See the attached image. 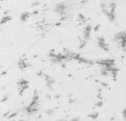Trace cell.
<instances>
[{
    "label": "cell",
    "instance_id": "6da1fadb",
    "mask_svg": "<svg viewBox=\"0 0 126 121\" xmlns=\"http://www.w3.org/2000/svg\"><path fill=\"white\" fill-rule=\"evenodd\" d=\"M42 75L44 76V81L46 82V84H47V86L48 89H49L50 90H52L53 88H52V86L53 84L55 83V79L48 75H46V74H43Z\"/></svg>",
    "mask_w": 126,
    "mask_h": 121
},
{
    "label": "cell",
    "instance_id": "7a4b0ae2",
    "mask_svg": "<svg viewBox=\"0 0 126 121\" xmlns=\"http://www.w3.org/2000/svg\"><path fill=\"white\" fill-rule=\"evenodd\" d=\"M95 64L100 65V66H106L108 64L112 65V66H115V60L113 58H106V59H102V60H98L97 61H95Z\"/></svg>",
    "mask_w": 126,
    "mask_h": 121
},
{
    "label": "cell",
    "instance_id": "3957f363",
    "mask_svg": "<svg viewBox=\"0 0 126 121\" xmlns=\"http://www.w3.org/2000/svg\"><path fill=\"white\" fill-rule=\"evenodd\" d=\"M97 44H98V46L103 50L108 52L109 50V47L107 44H106V40H105V38L103 37V36H100V37H98L97 38Z\"/></svg>",
    "mask_w": 126,
    "mask_h": 121
},
{
    "label": "cell",
    "instance_id": "277c9868",
    "mask_svg": "<svg viewBox=\"0 0 126 121\" xmlns=\"http://www.w3.org/2000/svg\"><path fill=\"white\" fill-rule=\"evenodd\" d=\"M66 5L63 2L57 4L54 7V11L58 14H60L61 13H62L63 11H66Z\"/></svg>",
    "mask_w": 126,
    "mask_h": 121
},
{
    "label": "cell",
    "instance_id": "5b68a950",
    "mask_svg": "<svg viewBox=\"0 0 126 121\" xmlns=\"http://www.w3.org/2000/svg\"><path fill=\"white\" fill-rule=\"evenodd\" d=\"M126 37V31H123V32H120L118 33H117L114 36V38H113V41L119 43V41L123 38Z\"/></svg>",
    "mask_w": 126,
    "mask_h": 121
},
{
    "label": "cell",
    "instance_id": "8992f818",
    "mask_svg": "<svg viewBox=\"0 0 126 121\" xmlns=\"http://www.w3.org/2000/svg\"><path fill=\"white\" fill-rule=\"evenodd\" d=\"M120 71V69L116 67H113L111 72V75H112V78L114 81H117V76H118V72Z\"/></svg>",
    "mask_w": 126,
    "mask_h": 121
},
{
    "label": "cell",
    "instance_id": "52a82bcc",
    "mask_svg": "<svg viewBox=\"0 0 126 121\" xmlns=\"http://www.w3.org/2000/svg\"><path fill=\"white\" fill-rule=\"evenodd\" d=\"M30 13L28 12H25V13H22L20 16V20L21 22L24 23L27 21V19L30 18Z\"/></svg>",
    "mask_w": 126,
    "mask_h": 121
},
{
    "label": "cell",
    "instance_id": "ba28073f",
    "mask_svg": "<svg viewBox=\"0 0 126 121\" xmlns=\"http://www.w3.org/2000/svg\"><path fill=\"white\" fill-rule=\"evenodd\" d=\"M12 20V17L9 15H5L4 17H2V18L0 21V24H4L6 23H7L8 21Z\"/></svg>",
    "mask_w": 126,
    "mask_h": 121
},
{
    "label": "cell",
    "instance_id": "9c48e42d",
    "mask_svg": "<svg viewBox=\"0 0 126 121\" xmlns=\"http://www.w3.org/2000/svg\"><path fill=\"white\" fill-rule=\"evenodd\" d=\"M25 84H29V81L27 80H25L24 78H21L19 79V81L17 82V85L19 86H22V85H25Z\"/></svg>",
    "mask_w": 126,
    "mask_h": 121
},
{
    "label": "cell",
    "instance_id": "30bf717a",
    "mask_svg": "<svg viewBox=\"0 0 126 121\" xmlns=\"http://www.w3.org/2000/svg\"><path fill=\"white\" fill-rule=\"evenodd\" d=\"M90 34H91V33H90V32H88V31H86V30H84V32H83V37H84V40L88 41V40L89 39V38H90Z\"/></svg>",
    "mask_w": 126,
    "mask_h": 121
},
{
    "label": "cell",
    "instance_id": "8fae6325",
    "mask_svg": "<svg viewBox=\"0 0 126 121\" xmlns=\"http://www.w3.org/2000/svg\"><path fill=\"white\" fill-rule=\"evenodd\" d=\"M98 116H99V112H94V113H92V114H89V115H88L89 118H91L93 119V120L97 119V118H98Z\"/></svg>",
    "mask_w": 126,
    "mask_h": 121
},
{
    "label": "cell",
    "instance_id": "7c38bea8",
    "mask_svg": "<svg viewBox=\"0 0 126 121\" xmlns=\"http://www.w3.org/2000/svg\"><path fill=\"white\" fill-rule=\"evenodd\" d=\"M78 17H79V21H81L83 23H85L87 21V18L82 13H79L78 14Z\"/></svg>",
    "mask_w": 126,
    "mask_h": 121
},
{
    "label": "cell",
    "instance_id": "4fadbf2b",
    "mask_svg": "<svg viewBox=\"0 0 126 121\" xmlns=\"http://www.w3.org/2000/svg\"><path fill=\"white\" fill-rule=\"evenodd\" d=\"M100 75H101V76H103V77H107L108 75H109V72H108L106 69L103 68V69L100 71Z\"/></svg>",
    "mask_w": 126,
    "mask_h": 121
},
{
    "label": "cell",
    "instance_id": "5bb4252c",
    "mask_svg": "<svg viewBox=\"0 0 126 121\" xmlns=\"http://www.w3.org/2000/svg\"><path fill=\"white\" fill-rule=\"evenodd\" d=\"M55 112V110L53 109H49L46 111V115H49V116H52Z\"/></svg>",
    "mask_w": 126,
    "mask_h": 121
},
{
    "label": "cell",
    "instance_id": "9a60e30c",
    "mask_svg": "<svg viewBox=\"0 0 126 121\" xmlns=\"http://www.w3.org/2000/svg\"><path fill=\"white\" fill-rule=\"evenodd\" d=\"M86 43H87L86 40H84L83 41H80V46H79V49H83L86 47Z\"/></svg>",
    "mask_w": 126,
    "mask_h": 121
},
{
    "label": "cell",
    "instance_id": "2e32d148",
    "mask_svg": "<svg viewBox=\"0 0 126 121\" xmlns=\"http://www.w3.org/2000/svg\"><path fill=\"white\" fill-rule=\"evenodd\" d=\"M17 115H18V112H13V113H11L10 115L9 114V115L7 116V118H8V119H13L15 117H16Z\"/></svg>",
    "mask_w": 126,
    "mask_h": 121
},
{
    "label": "cell",
    "instance_id": "e0dca14e",
    "mask_svg": "<svg viewBox=\"0 0 126 121\" xmlns=\"http://www.w3.org/2000/svg\"><path fill=\"white\" fill-rule=\"evenodd\" d=\"M85 30H86V31H88V32H92V25H90V24H88L87 26H86V27H85Z\"/></svg>",
    "mask_w": 126,
    "mask_h": 121
},
{
    "label": "cell",
    "instance_id": "ac0fdd59",
    "mask_svg": "<svg viewBox=\"0 0 126 121\" xmlns=\"http://www.w3.org/2000/svg\"><path fill=\"white\" fill-rule=\"evenodd\" d=\"M100 27H101L100 24H97V25L94 26V27L93 28V30H94V32H97V31L99 30V29L100 28Z\"/></svg>",
    "mask_w": 126,
    "mask_h": 121
},
{
    "label": "cell",
    "instance_id": "d6986e66",
    "mask_svg": "<svg viewBox=\"0 0 126 121\" xmlns=\"http://www.w3.org/2000/svg\"><path fill=\"white\" fill-rule=\"evenodd\" d=\"M103 105V102L102 101H99L98 103H97L95 104V106H97V107H101Z\"/></svg>",
    "mask_w": 126,
    "mask_h": 121
},
{
    "label": "cell",
    "instance_id": "ffe728a7",
    "mask_svg": "<svg viewBox=\"0 0 126 121\" xmlns=\"http://www.w3.org/2000/svg\"><path fill=\"white\" fill-rule=\"evenodd\" d=\"M95 64V61H94L93 60H88V63L87 64L90 65V66H93Z\"/></svg>",
    "mask_w": 126,
    "mask_h": 121
},
{
    "label": "cell",
    "instance_id": "44dd1931",
    "mask_svg": "<svg viewBox=\"0 0 126 121\" xmlns=\"http://www.w3.org/2000/svg\"><path fill=\"white\" fill-rule=\"evenodd\" d=\"M38 4H39V2L37 1H33V2L31 4V6H32V7H35V6L38 5Z\"/></svg>",
    "mask_w": 126,
    "mask_h": 121
},
{
    "label": "cell",
    "instance_id": "7402d4cb",
    "mask_svg": "<svg viewBox=\"0 0 126 121\" xmlns=\"http://www.w3.org/2000/svg\"><path fill=\"white\" fill-rule=\"evenodd\" d=\"M107 7L106 3H105V2H101L100 3V8H104V7Z\"/></svg>",
    "mask_w": 126,
    "mask_h": 121
},
{
    "label": "cell",
    "instance_id": "603a6c76",
    "mask_svg": "<svg viewBox=\"0 0 126 121\" xmlns=\"http://www.w3.org/2000/svg\"><path fill=\"white\" fill-rule=\"evenodd\" d=\"M123 116L124 118V119H126V108H124L123 111Z\"/></svg>",
    "mask_w": 126,
    "mask_h": 121
},
{
    "label": "cell",
    "instance_id": "cb8c5ba5",
    "mask_svg": "<svg viewBox=\"0 0 126 121\" xmlns=\"http://www.w3.org/2000/svg\"><path fill=\"white\" fill-rule=\"evenodd\" d=\"M43 75V71L42 70H40V71H38L37 73H36V75L37 76H41V75Z\"/></svg>",
    "mask_w": 126,
    "mask_h": 121
},
{
    "label": "cell",
    "instance_id": "d4e9b609",
    "mask_svg": "<svg viewBox=\"0 0 126 121\" xmlns=\"http://www.w3.org/2000/svg\"><path fill=\"white\" fill-rule=\"evenodd\" d=\"M100 84H102V86H104V87H108V86H109V84H106V83L101 82Z\"/></svg>",
    "mask_w": 126,
    "mask_h": 121
},
{
    "label": "cell",
    "instance_id": "484cf974",
    "mask_svg": "<svg viewBox=\"0 0 126 121\" xmlns=\"http://www.w3.org/2000/svg\"><path fill=\"white\" fill-rule=\"evenodd\" d=\"M8 98H9V96H7H7H5V97L4 98V99H2L1 101V102H4V101H7V100H8Z\"/></svg>",
    "mask_w": 126,
    "mask_h": 121
},
{
    "label": "cell",
    "instance_id": "4316f807",
    "mask_svg": "<svg viewBox=\"0 0 126 121\" xmlns=\"http://www.w3.org/2000/svg\"><path fill=\"white\" fill-rule=\"evenodd\" d=\"M9 114H10V112H5V113L2 115V117H3V118H6V117H7V116L9 115Z\"/></svg>",
    "mask_w": 126,
    "mask_h": 121
},
{
    "label": "cell",
    "instance_id": "83f0119b",
    "mask_svg": "<svg viewBox=\"0 0 126 121\" xmlns=\"http://www.w3.org/2000/svg\"><path fill=\"white\" fill-rule=\"evenodd\" d=\"M38 13H39V12L38 10H35V11H33L32 13V15H36V14H38Z\"/></svg>",
    "mask_w": 126,
    "mask_h": 121
},
{
    "label": "cell",
    "instance_id": "f1b7e54d",
    "mask_svg": "<svg viewBox=\"0 0 126 121\" xmlns=\"http://www.w3.org/2000/svg\"><path fill=\"white\" fill-rule=\"evenodd\" d=\"M6 73H7V71H4V72H1V73H0V77H1V76H3V75H6Z\"/></svg>",
    "mask_w": 126,
    "mask_h": 121
},
{
    "label": "cell",
    "instance_id": "f546056e",
    "mask_svg": "<svg viewBox=\"0 0 126 121\" xmlns=\"http://www.w3.org/2000/svg\"><path fill=\"white\" fill-rule=\"evenodd\" d=\"M97 98H98L102 99V93H101V92H100V93H98V95H97Z\"/></svg>",
    "mask_w": 126,
    "mask_h": 121
},
{
    "label": "cell",
    "instance_id": "4dcf8cb0",
    "mask_svg": "<svg viewBox=\"0 0 126 121\" xmlns=\"http://www.w3.org/2000/svg\"><path fill=\"white\" fill-rule=\"evenodd\" d=\"M97 92H98V93L102 92V89H101V88H98V89H97Z\"/></svg>",
    "mask_w": 126,
    "mask_h": 121
},
{
    "label": "cell",
    "instance_id": "1f68e13d",
    "mask_svg": "<svg viewBox=\"0 0 126 121\" xmlns=\"http://www.w3.org/2000/svg\"><path fill=\"white\" fill-rule=\"evenodd\" d=\"M46 98H47V99H51V96L49 95H46Z\"/></svg>",
    "mask_w": 126,
    "mask_h": 121
},
{
    "label": "cell",
    "instance_id": "d6a6232c",
    "mask_svg": "<svg viewBox=\"0 0 126 121\" xmlns=\"http://www.w3.org/2000/svg\"><path fill=\"white\" fill-rule=\"evenodd\" d=\"M55 98H60V95H55Z\"/></svg>",
    "mask_w": 126,
    "mask_h": 121
},
{
    "label": "cell",
    "instance_id": "836d02e7",
    "mask_svg": "<svg viewBox=\"0 0 126 121\" xmlns=\"http://www.w3.org/2000/svg\"><path fill=\"white\" fill-rule=\"evenodd\" d=\"M8 13H9V11H4V15H7Z\"/></svg>",
    "mask_w": 126,
    "mask_h": 121
},
{
    "label": "cell",
    "instance_id": "e575fe53",
    "mask_svg": "<svg viewBox=\"0 0 126 121\" xmlns=\"http://www.w3.org/2000/svg\"><path fill=\"white\" fill-rule=\"evenodd\" d=\"M80 120V118H73L72 119V121H79Z\"/></svg>",
    "mask_w": 126,
    "mask_h": 121
},
{
    "label": "cell",
    "instance_id": "d590c367",
    "mask_svg": "<svg viewBox=\"0 0 126 121\" xmlns=\"http://www.w3.org/2000/svg\"><path fill=\"white\" fill-rule=\"evenodd\" d=\"M61 24V22H60V23H58V24H55V26H58V25H60Z\"/></svg>",
    "mask_w": 126,
    "mask_h": 121
},
{
    "label": "cell",
    "instance_id": "8d00e7d4",
    "mask_svg": "<svg viewBox=\"0 0 126 121\" xmlns=\"http://www.w3.org/2000/svg\"><path fill=\"white\" fill-rule=\"evenodd\" d=\"M41 118H42V116H41V115H39V116L38 117V119H41Z\"/></svg>",
    "mask_w": 126,
    "mask_h": 121
},
{
    "label": "cell",
    "instance_id": "74e56055",
    "mask_svg": "<svg viewBox=\"0 0 126 121\" xmlns=\"http://www.w3.org/2000/svg\"><path fill=\"white\" fill-rule=\"evenodd\" d=\"M1 1H7V0H0Z\"/></svg>",
    "mask_w": 126,
    "mask_h": 121
}]
</instances>
